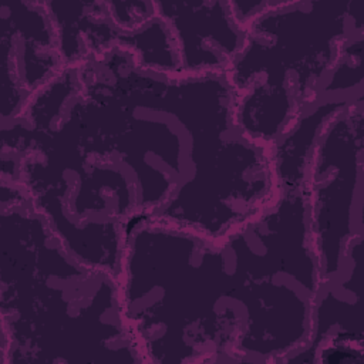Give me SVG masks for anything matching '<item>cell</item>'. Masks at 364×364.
Listing matches in <instances>:
<instances>
[{
  "instance_id": "6da1fadb",
  "label": "cell",
  "mask_w": 364,
  "mask_h": 364,
  "mask_svg": "<svg viewBox=\"0 0 364 364\" xmlns=\"http://www.w3.org/2000/svg\"><path fill=\"white\" fill-rule=\"evenodd\" d=\"M0 131L16 183L88 263L117 260L135 218L218 240L277 193L272 146L239 129L225 73L145 70L122 46L63 65Z\"/></svg>"
},
{
  "instance_id": "30bf717a",
  "label": "cell",
  "mask_w": 364,
  "mask_h": 364,
  "mask_svg": "<svg viewBox=\"0 0 364 364\" xmlns=\"http://www.w3.org/2000/svg\"><path fill=\"white\" fill-rule=\"evenodd\" d=\"M107 13L114 26L121 31H136L155 16L154 0L148 1H105Z\"/></svg>"
},
{
  "instance_id": "52a82bcc",
  "label": "cell",
  "mask_w": 364,
  "mask_h": 364,
  "mask_svg": "<svg viewBox=\"0 0 364 364\" xmlns=\"http://www.w3.org/2000/svg\"><path fill=\"white\" fill-rule=\"evenodd\" d=\"M0 125L18 118L30 95L61 68L55 24L46 1H6L0 6Z\"/></svg>"
},
{
  "instance_id": "8992f818",
  "label": "cell",
  "mask_w": 364,
  "mask_h": 364,
  "mask_svg": "<svg viewBox=\"0 0 364 364\" xmlns=\"http://www.w3.org/2000/svg\"><path fill=\"white\" fill-rule=\"evenodd\" d=\"M310 235L321 282L336 277L364 242V101L336 112L320 129L306 162Z\"/></svg>"
},
{
  "instance_id": "9c48e42d",
  "label": "cell",
  "mask_w": 364,
  "mask_h": 364,
  "mask_svg": "<svg viewBox=\"0 0 364 364\" xmlns=\"http://www.w3.org/2000/svg\"><path fill=\"white\" fill-rule=\"evenodd\" d=\"M154 9L169 30L183 75L225 73L243 46L245 28L235 21L228 0H154Z\"/></svg>"
},
{
  "instance_id": "277c9868",
  "label": "cell",
  "mask_w": 364,
  "mask_h": 364,
  "mask_svg": "<svg viewBox=\"0 0 364 364\" xmlns=\"http://www.w3.org/2000/svg\"><path fill=\"white\" fill-rule=\"evenodd\" d=\"M360 33L353 0H272L246 26L243 46L225 71L243 135L273 146L317 97L344 44Z\"/></svg>"
},
{
  "instance_id": "5b68a950",
  "label": "cell",
  "mask_w": 364,
  "mask_h": 364,
  "mask_svg": "<svg viewBox=\"0 0 364 364\" xmlns=\"http://www.w3.org/2000/svg\"><path fill=\"white\" fill-rule=\"evenodd\" d=\"M276 181L274 199L226 235L252 286L236 364H289L311 331L321 272L310 235L304 178Z\"/></svg>"
},
{
  "instance_id": "3957f363",
  "label": "cell",
  "mask_w": 364,
  "mask_h": 364,
  "mask_svg": "<svg viewBox=\"0 0 364 364\" xmlns=\"http://www.w3.org/2000/svg\"><path fill=\"white\" fill-rule=\"evenodd\" d=\"M118 286L144 364H236L245 314L223 237L135 218Z\"/></svg>"
},
{
  "instance_id": "7a4b0ae2",
  "label": "cell",
  "mask_w": 364,
  "mask_h": 364,
  "mask_svg": "<svg viewBox=\"0 0 364 364\" xmlns=\"http://www.w3.org/2000/svg\"><path fill=\"white\" fill-rule=\"evenodd\" d=\"M1 364H144L114 274L74 257L14 183H0Z\"/></svg>"
},
{
  "instance_id": "ba28073f",
  "label": "cell",
  "mask_w": 364,
  "mask_h": 364,
  "mask_svg": "<svg viewBox=\"0 0 364 364\" xmlns=\"http://www.w3.org/2000/svg\"><path fill=\"white\" fill-rule=\"evenodd\" d=\"M363 246L350 250L341 272L320 283L306 346L289 364H361L364 328L361 310Z\"/></svg>"
}]
</instances>
